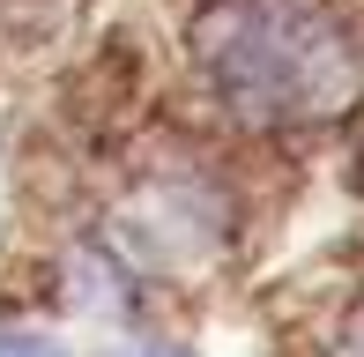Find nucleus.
<instances>
[{"instance_id": "3", "label": "nucleus", "mask_w": 364, "mask_h": 357, "mask_svg": "<svg viewBox=\"0 0 364 357\" xmlns=\"http://www.w3.org/2000/svg\"><path fill=\"white\" fill-rule=\"evenodd\" d=\"M0 357H60V350H45V343H23V335H8V343H0Z\"/></svg>"}, {"instance_id": "1", "label": "nucleus", "mask_w": 364, "mask_h": 357, "mask_svg": "<svg viewBox=\"0 0 364 357\" xmlns=\"http://www.w3.org/2000/svg\"><path fill=\"white\" fill-rule=\"evenodd\" d=\"M193 53L238 119H312L364 90V45L335 0H216Z\"/></svg>"}, {"instance_id": "2", "label": "nucleus", "mask_w": 364, "mask_h": 357, "mask_svg": "<svg viewBox=\"0 0 364 357\" xmlns=\"http://www.w3.org/2000/svg\"><path fill=\"white\" fill-rule=\"evenodd\" d=\"M335 357H364V313H350V328H342V343H335Z\"/></svg>"}]
</instances>
